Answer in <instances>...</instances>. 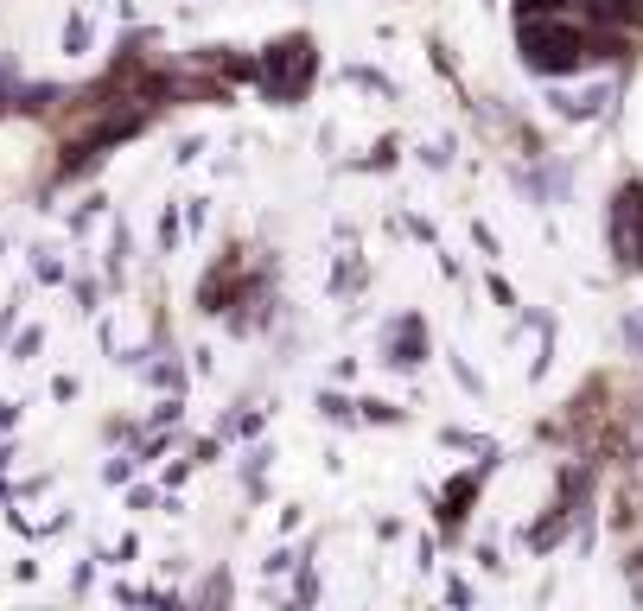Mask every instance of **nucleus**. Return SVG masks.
<instances>
[{"label":"nucleus","mask_w":643,"mask_h":611,"mask_svg":"<svg viewBox=\"0 0 643 611\" xmlns=\"http://www.w3.org/2000/svg\"><path fill=\"white\" fill-rule=\"evenodd\" d=\"M624 211L643 217V64L631 77V102H624ZM637 249H643V230H637Z\"/></svg>","instance_id":"obj_1"}]
</instances>
